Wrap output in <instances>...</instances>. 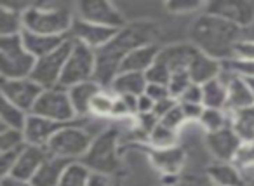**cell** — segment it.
<instances>
[{
    "label": "cell",
    "instance_id": "obj_1",
    "mask_svg": "<svg viewBox=\"0 0 254 186\" xmlns=\"http://www.w3.org/2000/svg\"><path fill=\"white\" fill-rule=\"evenodd\" d=\"M159 39V25L153 21H134L126 25L117 35L96 51V73L94 80L103 89H108L113 78L120 73L124 60L134 49L148 44H155Z\"/></svg>",
    "mask_w": 254,
    "mask_h": 186
},
{
    "label": "cell",
    "instance_id": "obj_2",
    "mask_svg": "<svg viewBox=\"0 0 254 186\" xmlns=\"http://www.w3.org/2000/svg\"><path fill=\"white\" fill-rule=\"evenodd\" d=\"M244 30L218 16L202 12L193 19L190 25V44L200 53L214 58V60L225 61L235 58L237 44L242 40Z\"/></svg>",
    "mask_w": 254,
    "mask_h": 186
},
{
    "label": "cell",
    "instance_id": "obj_3",
    "mask_svg": "<svg viewBox=\"0 0 254 186\" xmlns=\"http://www.w3.org/2000/svg\"><path fill=\"white\" fill-rule=\"evenodd\" d=\"M25 30L40 35L53 37H70L71 26L75 21V7L66 4H30L23 12Z\"/></svg>",
    "mask_w": 254,
    "mask_h": 186
},
{
    "label": "cell",
    "instance_id": "obj_4",
    "mask_svg": "<svg viewBox=\"0 0 254 186\" xmlns=\"http://www.w3.org/2000/svg\"><path fill=\"white\" fill-rule=\"evenodd\" d=\"M82 164L96 174L113 176L120 167L119 158V129L106 127L96 134L87 153L82 157Z\"/></svg>",
    "mask_w": 254,
    "mask_h": 186
},
{
    "label": "cell",
    "instance_id": "obj_5",
    "mask_svg": "<svg viewBox=\"0 0 254 186\" xmlns=\"http://www.w3.org/2000/svg\"><path fill=\"white\" fill-rule=\"evenodd\" d=\"M37 60L26 51L21 35L0 37V73L2 78H28Z\"/></svg>",
    "mask_w": 254,
    "mask_h": 186
},
{
    "label": "cell",
    "instance_id": "obj_6",
    "mask_svg": "<svg viewBox=\"0 0 254 186\" xmlns=\"http://www.w3.org/2000/svg\"><path fill=\"white\" fill-rule=\"evenodd\" d=\"M92 139L94 136H91L84 127L71 122L54 134V137L47 144V150L54 157L66 158L70 162L82 160V157L91 148Z\"/></svg>",
    "mask_w": 254,
    "mask_h": 186
},
{
    "label": "cell",
    "instance_id": "obj_7",
    "mask_svg": "<svg viewBox=\"0 0 254 186\" xmlns=\"http://www.w3.org/2000/svg\"><path fill=\"white\" fill-rule=\"evenodd\" d=\"M96 73V51L84 46L82 42L73 40V47L64 64L63 77H61L60 87L70 89L82 82L94 80Z\"/></svg>",
    "mask_w": 254,
    "mask_h": 186
},
{
    "label": "cell",
    "instance_id": "obj_8",
    "mask_svg": "<svg viewBox=\"0 0 254 186\" xmlns=\"http://www.w3.org/2000/svg\"><path fill=\"white\" fill-rule=\"evenodd\" d=\"M32 113L60 124H71L77 119V113L71 106L68 91L63 87L44 89Z\"/></svg>",
    "mask_w": 254,
    "mask_h": 186
},
{
    "label": "cell",
    "instance_id": "obj_9",
    "mask_svg": "<svg viewBox=\"0 0 254 186\" xmlns=\"http://www.w3.org/2000/svg\"><path fill=\"white\" fill-rule=\"evenodd\" d=\"M71 47H73V39L70 37L58 51L51 53L49 56H44L40 60H37L35 68L32 71V78L42 89L60 87L64 64H66L68 56L71 53Z\"/></svg>",
    "mask_w": 254,
    "mask_h": 186
},
{
    "label": "cell",
    "instance_id": "obj_10",
    "mask_svg": "<svg viewBox=\"0 0 254 186\" xmlns=\"http://www.w3.org/2000/svg\"><path fill=\"white\" fill-rule=\"evenodd\" d=\"M75 7V18L82 21L92 23V25L106 26V28L122 30L127 25L122 11L112 2L105 0H89V2H78Z\"/></svg>",
    "mask_w": 254,
    "mask_h": 186
},
{
    "label": "cell",
    "instance_id": "obj_11",
    "mask_svg": "<svg viewBox=\"0 0 254 186\" xmlns=\"http://www.w3.org/2000/svg\"><path fill=\"white\" fill-rule=\"evenodd\" d=\"M0 92H2V99H7V101H11L18 108L25 110L26 113H32L40 94L44 92V89L32 77L2 78Z\"/></svg>",
    "mask_w": 254,
    "mask_h": 186
},
{
    "label": "cell",
    "instance_id": "obj_12",
    "mask_svg": "<svg viewBox=\"0 0 254 186\" xmlns=\"http://www.w3.org/2000/svg\"><path fill=\"white\" fill-rule=\"evenodd\" d=\"M204 12L218 16L242 30L254 25V2L251 0H211L205 4Z\"/></svg>",
    "mask_w": 254,
    "mask_h": 186
},
{
    "label": "cell",
    "instance_id": "obj_13",
    "mask_svg": "<svg viewBox=\"0 0 254 186\" xmlns=\"http://www.w3.org/2000/svg\"><path fill=\"white\" fill-rule=\"evenodd\" d=\"M205 143H207L209 151L216 158V162H233V164H235L237 155L240 153L244 146V141L237 136L232 125L207 134Z\"/></svg>",
    "mask_w": 254,
    "mask_h": 186
},
{
    "label": "cell",
    "instance_id": "obj_14",
    "mask_svg": "<svg viewBox=\"0 0 254 186\" xmlns=\"http://www.w3.org/2000/svg\"><path fill=\"white\" fill-rule=\"evenodd\" d=\"M117 32H119V30L92 25V23L82 21V19L75 18L70 37L73 40H77V42H82L84 46L91 47L92 51H99L117 35Z\"/></svg>",
    "mask_w": 254,
    "mask_h": 186
},
{
    "label": "cell",
    "instance_id": "obj_15",
    "mask_svg": "<svg viewBox=\"0 0 254 186\" xmlns=\"http://www.w3.org/2000/svg\"><path fill=\"white\" fill-rule=\"evenodd\" d=\"M219 78L228 85V106H226V110L230 113L254 106V94L246 78L239 77V75L232 73V71L225 70V68H223Z\"/></svg>",
    "mask_w": 254,
    "mask_h": 186
},
{
    "label": "cell",
    "instance_id": "obj_16",
    "mask_svg": "<svg viewBox=\"0 0 254 186\" xmlns=\"http://www.w3.org/2000/svg\"><path fill=\"white\" fill-rule=\"evenodd\" d=\"M49 150L44 146H33V144H26L19 153V158L16 162L14 169H12L11 176L23 181H32L33 176L39 172L44 162L49 158Z\"/></svg>",
    "mask_w": 254,
    "mask_h": 186
},
{
    "label": "cell",
    "instance_id": "obj_17",
    "mask_svg": "<svg viewBox=\"0 0 254 186\" xmlns=\"http://www.w3.org/2000/svg\"><path fill=\"white\" fill-rule=\"evenodd\" d=\"M64 125H68V124H60V122H54V120L44 119V117L30 113L23 132H25L26 143L28 144L47 148V144L54 137V134L60 129H63Z\"/></svg>",
    "mask_w": 254,
    "mask_h": 186
},
{
    "label": "cell",
    "instance_id": "obj_18",
    "mask_svg": "<svg viewBox=\"0 0 254 186\" xmlns=\"http://www.w3.org/2000/svg\"><path fill=\"white\" fill-rule=\"evenodd\" d=\"M195 54H197V49L190 42L173 44V46L160 47V53L157 60L162 64H166L171 70V73H174V71L188 70V64L191 63Z\"/></svg>",
    "mask_w": 254,
    "mask_h": 186
},
{
    "label": "cell",
    "instance_id": "obj_19",
    "mask_svg": "<svg viewBox=\"0 0 254 186\" xmlns=\"http://www.w3.org/2000/svg\"><path fill=\"white\" fill-rule=\"evenodd\" d=\"M187 71H188V75H190L193 84L204 85L221 75L223 63L218 60H214V58L207 56V54L200 53V51H197V54L193 56L191 63L188 64Z\"/></svg>",
    "mask_w": 254,
    "mask_h": 186
},
{
    "label": "cell",
    "instance_id": "obj_20",
    "mask_svg": "<svg viewBox=\"0 0 254 186\" xmlns=\"http://www.w3.org/2000/svg\"><path fill=\"white\" fill-rule=\"evenodd\" d=\"M148 157L153 167L162 172V176H176L185 164V151L178 146L173 148H150Z\"/></svg>",
    "mask_w": 254,
    "mask_h": 186
},
{
    "label": "cell",
    "instance_id": "obj_21",
    "mask_svg": "<svg viewBox=\"0 0 254 186\" xmlns=\"http://www.w3.org/2000/svg\"><path fill=\"white\" fill-rule=\"evenodd\" d=\"M23 44H25L26 51L32 54L35 60H40L44 56H49L51 53L58 51L70 37H53V35H40V33L25 32L21 33Z\"/></svg>",
    "mask_w": 254,
    "mask_h": 186
},
{
    "label": "cell",
    "instance_id": "obj_22",
    "mask_svg": "<svg viewBox=\"0 0 254 186\" xmlns=\"http://www.w3.org/2000/svg\"><path fill=\"white\" fill-rule=\"evenodd\" d=\"M160 47L157 44H148V46H141L138 49L132 51L129 56L124 60L120 71H131V73H146L150 68L155 64L157 58H159Z\"/></svg>",
    "mask_w": 254,
    "mask_h": 186
},
{
    "label": "cell",
    "instance_id": "obj_23",
    "mask_svg": "<svg viewBox=\"0 0 254 186\" xmlns=\"http://www.w3.org/2000/svg\"><path fill=\"white\" fill-rule=\"evenodd\" d=\"M101 89L103 87L96 80L82 82V84H77V85H73V87L66 89L68 96H70L71 106H73L77 117L91 115L92 99L99 94V91H101Z\"/></svg>",
    "mask_w": 254,
    "mask_h": 186
},
{
    "label": "cell",
    "instance_id": "obj_24",
    "mask_svg": "<svg viewBox=\"0 0 254 186\" xmlns=\"http://www.w3.org/2000/svg\"><path fill=\"white\" fill-rule=\"evenodd\" d=\"M146 77L145 73H131V71H120L113 82L110 84V91L115 96H134V98H139V96L145 94L146 91Z\"/></svg>",
    "mask_w": 254,
    "mask_h": 186
},
{
    "label": "cell",
    "instance_id": "obj_25",
    "mask_svg": "<svg viewBox=\"0 0 254 186\" xmlns=\"http://www.w3.org/2000/svg\"><path fill=\"white\" fill-rule=\"evenodd\" d=\"M70 164L71 162L66 160V158L49 155V158L44 162L42 167L39 169V172L33 176L32 185L33 186H60L61 178H63L64 171H66V167Z\"/></svg>",
    "mask_w": 254,
    "mask_h": 186
},
{
    "label": "cell",
    "instance_id": "obj_26",
    "mask_svg": "<svg viewBox=\"0 0 254 186\" xmlns=\"http://www.w3.org/2000/svg\"><path fill=\"white\" fill-rule=\"evenodd\" d=\"M214 186H247L239 165L233 162H214L207 171Z\"/></svg>",
    "mask_w": 254,
    "mask_h": 186
},
{
    "label": "cell",
    "instance_id": "obj_27",
    "mask_svg": "<svg viewBox=\"0 0 254 186\" xmlns=\"http://www.w3.org/2000/svg\"><path fill=\"white\" fill-rule=\"evenodd\" d=\"M202 96H204V108L226 110L228 106V85L221 78L207 82L202 85Z\"/></svg>",
    "mask_w": 254,
    "mask_h": 186
},
{
    "label": "cell",
    "instance_id": "obj_28",
    "mask_svg": "<svg viewBox=\"0 0 254 186\" xmlns=\"http://www.w3.org/2000/svg\"><path fill=\"white\" fill-rule=\"evenodd\" d=\"M25 32L23 12L7 7L5 4L0 5V37H16Z\"/></svg>",
    "mask_w": 254,
    "mask_h": 186
},
{
    "label": "cell",
    "instance_id": "obj_29",
    "mask_svg": "<svg viewBox=\"0 0 254 186\" xmlns=\"http://www.w3.org/2000/svg\"><path fill=\"white\" fill-rule=\"evenodd\" d=\"M200 127L207 134L221 130L225 127L232 125V113L228 110H214V108H205L202 113L200 120H198Z\"/></svg>",
    "mask_w": 254,
    "mask_h": 186
},
{
    "label": "cell",
    "instance_id": "obj_30",
    "mask_svg": "<svg viewBox=\"0 0 254 186\" xmlns=\"http://www.w3.org/2000/svg\"><path fill=\"white\" fill-rule=\"evenodd\" d=\"M28 115L25 110L18 108L16 105H12L7 99H2V110H0V125L11 127V129L23 130L26 125Z\"/></svg>",
    "mask_w": 254,
    "mask_h": 186
},
{
    "label": "cell",
    "instance_id": "obj_31",
    "mask_svg": "<svg viewBox=\"0 0 254 186\" xmlns=\"http://www.w3.org/2000/svg\"><path fill=\"white\" fill-rule=\"evenodd\" d=\"M92 172L80 160L71 162L61 178L60 186H89Z\"/></svg>",
    "mask_w": 254,
    "mask_h": 186
},
{
    "label": "cell",
    "instance_id": "obj_32",
    "mask_svg": "<svg viewBox=\"0 0 254 186\" xmlns=\"http://www.w3.org/2000/svg\"><path fill=\"white\" fill-rule=\"evenodd\" d=\"M26 137L23 130L0 125V153L11 150H21L26 146Z\"/></svg>",
    "mask_w": 254,
    "mask_h": 186
},
{
    "label": "cell",
    "instance_id": "obj_33",
    "mask_svg": "<svg viewBox=\"0 0 254 186\" xmlns=\"http://www.w3.org/2000/svg\"><path fill=\"white\" fill-rule=\"evenodd\" d=\"M117 96L110 89H101L99 94L92 99L91 115L96 117H113V106H115Z\"/></svg>",
    "mask_w": 254,
    "mask_h": 186
},
{
    "label": "cell",
    "instance_id": "obj_34",
    "mask_svg": "<svg viewBox=\"0 0 254 186\" xmlns=\"http://www.w3.org/2000/svg\"><path fill=\"white\" fill-rule=\"evenodd\" d=\"M176 139H178L176 130L162 125L160 122L148 136L150 148H173V146H176Z\"/></svg>",
    "mask_w": 254,
    "mask_h": 186
},
{
    "label": "cell",
    "instance_id": "obj_35",
    "mask_svg": "<svg viewBox=\"0 0 254 186\" xmlns=\"http://www.w3.org/2000/svg\"><path fill=\"white\" fill-rule=\"evenodd\" d=\"M207 2H198V0H173L166 2V9L173 14H191V12H202L205 11Z\"/></svg>",
    "mask_w": 254,
    "mask_h": 186
},
{
    "label": "cell",
    "instance_id": "obj_36",
    "mask_svg": "<svg viewBox=\"0 0 254 186\" xmlns=\"http://www.w3.org/2000/svg\"><path fill=\"white\" fill-rule=\"evenodd\" d=\"M191 84H193V82H191V78L187 70L174 71V73L171 75V80H169V84H167V89H169V94L178 101V99L183 96V92L187 91Z\"/></svg>",
    "mask_w": 254,
    "mask_h": 186
},
{
    "label": "cell",
    "instance_id": "obj_37",
    "mask_svg": "<svg viewBox=\"0 0 254 186\" xmlns=\"http://www.w3.org/2000/svg\"><path fill=\"white\" fill-rule=\"evenodd\" d=\"M225 70H230L232 73L239 75L242 78H254V60H239V58H233L223 63Z\"/></svg>",
    "mask_w": 254,
    "mask_h": 186
},
{
    "label": "cell",
    "instance_id": "obj_38",
    "mask_svg": "<svg viewBox=\"0 0 254 186\" xmlns=\"http://www.w3.org/2000/svg\"><path fill=\"white\" fill-rule=\"evenodd\" d=\"M171 75L173 73H171L169 68L157 60L155 64L145 73V77L148 84H159V85H166L167 87V84H169V80H171Z\"/></svg>",
    "mask_w": 254,
    "mask_h": 186
},
{
    "label": "cell",
    "instance_id": "obj_39",
    "mask_svg": "<svg viewBox=\"0 0 254 186\" xmlns=\"http://www.w3.org/2000/svg\"><path fill=\"white\" fill-rule=\"evenodd\" d=\"M185 122H187V119H185V113H183V110H181L180 103H178L176 106H173V108L160 119V124H162V125L169 127V129L176 130V132L180 130V127L183 125Z\"/></svg>",
    "mask_w": 254,
    "mask_h": 186
},
{
    "label": "cell",
    "instance_id": "obj_40",
    "mask_svg": "<svg viewBox=\"0 0 254 186\" xmlns=\"http://www.w3.org/2000/svg\"><path fill=\"white\" fill-rule=\"evenodd\" d=\"M21 150H11V151L0 153V167H2L0 171H2V178H4V176H11L12 169H14L16 162H18V158H19Z\"/></svg>",
    "mask_w": 254,
    "mask_h": 186
},
{
    "label": "cell",
    "instance_id": "obj_41",
    "mask_svg": "<svg viewBox=\"0 0 254 186\" xmlns=\"http://www.w3.org/2000/svg\"><path fill=\"white\" fill-rule=\"evenodd\" d=\"M204 96H202V85L191 84L187 91L183 92L178 103H191V105H204Z\"/></svg>",
    "mask_w": 254,
    "mask_h": 186
},
{
    "label": "cell",
    "instance_id": "obj_42",
    "mask_svg": "<svg viewBox=\"0 0 254 186\" xmlns=\"http://www.w3.org/2000/svg\"><path fill=\"white\" fill-rule=\"evenodd\" d=\"M235 58L239 60H254V39H242L237 44Z\"/></svg>",
    "mask_w": 254,
    "mask_h": 186
},
{
    "label": "cell",
    "instance_id": "obj_43",
    "mask_svg": "<svg viewBox=\"0 0 254 186\" xmlns=\"http://www.w3.org/2000/svg\"><path fill=\"white\" fill-rule=\"evenodd\" d=\"M145 94L148 96L150 99H153L155 103L164 101V99H167V98H173V96L169 94V89H167L166 85H159V84H148L146 85Z\"/></svg>",
    "mask_w": 254,
    "mask_h": 186
},
{
    "label": "cell",
    "instance_id": "obj_44",
    "mask_svg": "<svg viewBox=\"0 0 254 186\" xmlns=\"http://www.w3.org/2000/svg\"><path fill=\"white\" fill-rule=\"evenodd\" d=\"M181 105V110H183L185 113V119H187V122H198L202 117V113H204V105H191V103H180Z\"/></svg>",
    "mask_w": 254,
    "mask_h": 186
},
{
    "label": "cell",
    "instance_id": "obj_45",
    "mask_svg": "<svg viewBox=\"0 0 254 186\" xmlns=\"http://www.w3.org/2000/svg\"><path fill=\"white\" fill-rule=\"evenodd\" d=\"M247 164H254V141L244 144L240 153L237 155L235 165H247Z\"/></svg>",
    "mask_w": 254,
    "mask_h": 186
},
{
    "label": "cell",
    "instance_id": "obj_46",
    "mask_svg": "<svg viewBox=\"0 0 254 186\" xmlns=\"http://www.w3.org/2000/svg\"><path fill=\"white\" fill-rule=\"evenodd\" d=\"M178 105V101L174 98H167V99H164V101H159V103H155V108H153V113H155L157 117H159V120L162 119L164 115H166L167 112H169L173 106H176Z\"/></svg>",
    "mask_w": 254,
    "mask_h": 186
},
{
    "label": "cell",
    "instance_id": "obj_47",
    "mask_svg": "<svg viewBox=\"0 0 254 186\" xmlns=\"http://www.w3.org/2000/svg\"><path fill=\"white\" fill-rule=\"evenodd\" d=\"M155 108V101L150 99L146 94L139 96L138 98V115H145V113H152Z\"/></svg>",
    "mask_w": 254,
    "mask_h": 186
},
{
    "label": "cell",
    "instance_id": "obj_48",
    "mask_svg": "<svg viewBox=\"0 0 254 186\" xmlns=\"http://www.w3.org/2000/svg\"><path fill=\"white\" fill-rule=\"evenodd\" d=\"M89 186H115V183H113L112 176L96 174V172H92L91 183H89Z\"/></svg>",
    "mask_w": 254,
    "mask_h": 186
},
{
    "label": "cell",
    "instance_id": "obj_49",
    "mask_svg": "<svg viewBox=\"0 0 254 186\" xmlns=\"http://www.w3.org/2000/svg\"><path fill=\"white\" fill-rule=\"evenodd\" d=\"M0 186H33L32 181H23V179H18L14 176H4L2 181H0Z\"/></svg>",
    "mask_w": 254,
    "mask_h": 186
},
{
    "label": "cell",
    "instance_id": "obj_50",
    "mask_svg": "<svg viewBox=\"0 0 254 186\" xmlns=\"http://www.w3.org/2000/svg\"><path fill=\"white\" fill-rule=\"evenodd\" d=\"M242 176L246 179L247 186H254V164H247V165H239Z\"/></svg>",
    "mask_w": 254,
    "mask_h": 186
},
{
    "label": "cell",
    "instance_id": "obj_51",
    "mask_svg": "<svg viewBox=\"0 0 254 186\" xmlns=\"http://www.w3.org/2000/svg\"><path fill=\"white\" fill-rule=\"evenodd\" d=\"M247 84H249L251 91H253V94H254V78H247Z\"/></svg>",
    "mask_w": 254,
    "mask_h": 186
}]
</instances>
